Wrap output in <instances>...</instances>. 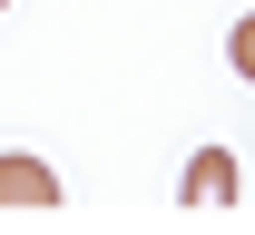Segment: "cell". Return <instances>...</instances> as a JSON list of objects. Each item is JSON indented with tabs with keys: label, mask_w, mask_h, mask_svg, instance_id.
I'll use <instances>...</instances> for the list:
<instances>
[{
	"label": "cell",
	"mask_w": 255,
	"mask_h": 235,
	"mask_svg": "<svg viewBox=\"0 0 255 235\" xmlns=\"http://www.w3.org/2000/svg\"><path fill=\"white\" fill-rule=\"evenodd\" d=\"M226 59H236V78H246V88H255V10H246V20H236V30H226Z\"/></svg>",
	"instance_id": "cell-3"
},
{
	"label": "cell",
	"mask_w": 255,
	"mask_h": 235,
	"mask_svg": "<svg viewBox=\"0 0 255 235\" xmlns=\"http://www.w3.org/2000/svg\"><path fill=\"white\" fill-rule=\"evenodd\" d=\"M187 206H236V157H226V147H196V167H187Z\"/></svg>",
	"instance_id": "cell-2"
},
{
	"label": "cell",
	"mask_w": 255,
	"mask_h": 235,
	"mask_svg": "<svg viewBox=\"0 0 255 235\" xmlns=\"http://www.w3.org/2000/svg\"><path fill=\"white\" fill-rule=\"evenodd\" d=\"M0 10H10V0H0Z\"/></svg>",
	"instance_id": "cell-4"
},
{
	"label": "cell",
	"mask_w": 255,
	"mask_h": 235,
	"mask_svg": "<svg viewBox=\"0 0 255 235\" xmlns=\"http://www.w3.org/2000/svg\"><path fill=\"white\" fill-rule=\"evenodd\" d=\"M59 206V167H39L30 147H10L0 157V216H49Z\"/></svg>",
	"instance_id": "cell-1"
}]
</instances>
